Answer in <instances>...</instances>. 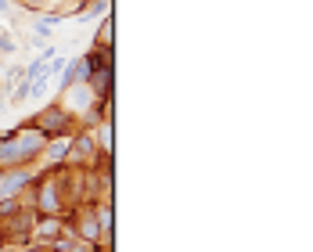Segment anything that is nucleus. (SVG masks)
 <instances>
[{"label": "nucleus", "mask_w": 313, "mask_h": 252, "mask_svg": "<svg viewBox=\"0 0 313 252\" xmlns=\"http://www.w3.org/2000/svg\"><path fill=\"white\" fill-rule=\"evenodd\" d=\"M36 148H40V134H22L11 144H0V158L4 162H18V158H29Z\"/></svg>", "instance_id": "nucleus-1"}, {"label": "nucleus", "mask_w": 313, "mask_h": 252, "mask_svg": "<svg viewBox=\"0 0 313 252\" xmlns=\"http://www.w3.org/2000/svg\"><path fill=\"white\" fill-rule=\"evenodd\" d=\"M22 180H25V176H22V173H15V176H7V180H0V191H4V194H7V191H15V188H18V184H22Z\"/></svg>", "instance_id": "nucleus-2"}, {"label": "nucleus", "mask_w": 313, "mask_h": 252, "mask_svg": "<svg viewBox=\"0 0 313 252\" xmlns=\"http://www.w3.org/2000/svg\"><path fill=\"white\" fill-rule=\"evenodd\" d=\"M87 101H90V90L87 87H79L76 94H72V105H76V108H87Z\"/></svg>", "instance_id": "nucleus-3"}, {"label": "nucleus", "mask_w": 313, "mask_h": 252, "mask_svg": "<svg viewBox=\"0 0 313 252\" xmlns=\"http://www.w3.org/2000/svg\"><path fill=\"white\" fill-rule=\"evenodd\" d=\"M61 152H65V141H58V144L51 148V158H61Z\"/></svg>", "instance_id": "nucleus-4"}]
</instances>
